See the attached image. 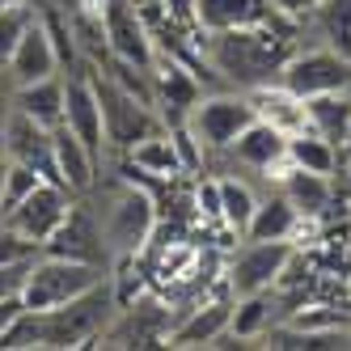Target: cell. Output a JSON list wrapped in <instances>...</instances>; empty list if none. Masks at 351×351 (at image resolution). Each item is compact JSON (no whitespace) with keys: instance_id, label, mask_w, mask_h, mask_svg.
<instances>
[{"instance_id":"cell-1","label":"cell","mask_w":351,"mask_h":351,"mask_svg":"<svg viewBox=\"0 0 351 351\" xmlns=\"http://www.w3.org/2000/svg\"><path fill=\"white\" fill-rule=\"evenodd\" d=\"M204 60L212 72H220L224 81H233L241 89H258L280 77V68L292 60L296 43L288 30L275 26H245V30H216L199 43Z\"/></svg>"},{"instance_id":"cell-2","label":"cell","mask_w":351,"mask_h":351,"mask_svg":"<svg viewBox=\"0 0 351 351\" xmlns=\"http://www.w3.org/2000/svg\"><path fill=\"white\" fill-rule=\"evenodd\" d=\"M114 313H119L114 288L102 280L97 288H89L81 296L64 300V305L38 313L43 317V347H93Z\"/></svg>"},{"instance_id":"cell-3","label":"cell","mask_w":351,"mask_h":351,"mask_svg":"<svg viewBox=\"0 0 351 351\" xmlns=\"http://www.w3.org/2000/svg\"><path fill=\"white\" fill-rule=\"evenodd\" d=\"M102 284V267L97 263H81V258H60V254H43L30 263L26 284H21V300L26 309H56L64 300L81 296L89 288Z\"/></svg>"},{"instance_id":"cell-4","label":"cell","mask_w":351,"mask_h":351,"mask_svg":"<svg viewBox=\"0 0 351 351\" xmlns=\"http://www.w3.org/2000/svg\"><path fill=\"white\" fill-rule=\"evenodd\" d=\"M93 89H97V102H102V128H106V144L132 153V148L148 136L165 132V119L140 102L136 93H128L119 81H110L106 72H93Z\"/></svg>"},{"instance_id":"cell-5","label":"cell","mask_w":351,"mask_h":351,"mask_svg":"<svg viewBox=\"0 0 351 351\" xmlns=\"http://www.w3.org/2000/svg\"><path fill=\"white\" fill-rule=\"evenodd\" d=\"M280 85L296 97H317V93H351V60L335 47L317 51H292V60L280 68Z\"/></svg>"},{"instance_id":"cell-6","label":"cell","mask_w":351,"mask_h":351,"mask_svg":"<svg viewBox=\"0 0 351 351\" xmlns=\"http://www.w3.org/2000/svg\"><path fill=\"white\" fill-rule=\"evenodd\" d=\"M254 106L250 97H237V93H216V97H199V106L191 110L186 128L195 132V140L220 153V148H233V140L254 123Z\"/></svg>"},{"instance_id":"cell-7","label":"cell","mask_w":351,"mask_h":351,"mask_svg":"<svg viewBox=\"0 0 351 351\" xmlns=\"http://www.w3.org/2000/svg\"><path fill=\"white\" fill-rule=\"evenodd\" d=\"M245 26H275L288 30L296 21L275 9V0H195V30L216 34V30H245Z\"/></svg>"},{"instance_id":"cell-8","label":"cell","mask_w":351,"mask_h":351,"mask_svg":"<svg viewBox=\"0 0 351 351\" xmlns=\"http://www.w3.org/2000/svg\"><path fill=\"white\" fill-rule=\"evenodd\" d=\"M292 241H245L237 250V258L229 263L224 280H229L233 296H250V292H271L280 280L284 263L292 258Z\"/></svg>"},{"instance_id":"cell-9","label":"cell","mask_w":351,"mask_h":351,"mask_svg":"<svg viewBox=\"0 0 351 351\" xmlns=\"http://www.w3.org/2000/svg\"><path fill=\"white\" fill-rule=\"evenodd\" d=\"M68 186H60V182H38L26 199H21V204L5 216V224L13 233H21L26 241H34L38 250H43V241L51 237L60 224H64V216H68Z\"/></svg>"},{"instance_id":"cell-10","label":"cell","mask_w":351,"mask_h":351,"mask_svg":"<svg viewBox=\"0 0 351 351\" xmlns=\"http://www.w3.org/2000/svg\"><path fill=\"white\" fill-rule=\"evenodd\" d=\"M153 97H157V114L169 123H186L191 110L199 106V97H204V89H199V72H191L182 60L173 56H153Z\"/></svg>"},{"instance_id":"cell-11","label":"cell","mask_w":351,"mask_h":351,"mask_svg":"<svg viewBox=\"0 0 351 351\" xmlns=\"http://www.w3.org/2000/svg\"><path fill=\"white\" fill-rule=\"evenodd\" d=\"M102 17H106V43L114 60H128L136 68H153V34H148L144 17L128 5V0H102Z\"/></svg>"},{"instance_id":"cell-12","label":"cell","mask_w":351,"mask_h":351,"mask_svg":"<svg viewBox=\"0 0 351 351\" xmlns=\"http://www.w3.org/2000/svg\"><path fill=\"white\" fill-rule=\"evenodd\" d=\"M5 157L30 165V169H38L47 182H60L56 148H51V128L34 123L30 114H21L17 106H13V119H9V128H5ZM60 186H64V182H60Z\"/></svg>"},{"instance_id":"cell-13","label":"cell","mask_w":351,"mask_h":351,"mask_svg":"<svg viewBox=\"0 0 351 351\" xmlns=\"http://www.w3.org/2000/svg\"><path fill=\"white\" fill-rule=\"evenodd\" d=\"M64 123L77 140L89 148L93 157H102L106 148V128H102V102H97V89H93V77L77 72V77L64 81Z\"/></svg>"},{"instance_id":"cell-14","label":"cell","mask_w":351,"mask_h":351,"mask_svg":"<svg viewBox=\"0 0 351 351\" xmlns=\"http://www.w3.org/2000/svg\"><path fill=\"white\" fill-rule=\"evenodd\" d=\"M157 229V208H153V199H148L144 191H128L119 199V204L110 208V220H106V237L110 245L119 250L123 258H132L136 250L153 237Z\"/></svg>"},{"instance_id":"cell-15","label":"cell","mask_w":351,"mask_h":351,"mask_svg":"<svg viewBox=\"0 0 351 351\" xmlns=\"http://www.w3.org/2000/svg\"><path fill=\"white\" fill-rule=\"evenodd\" d=\"M229 322H233V288L224 296L199 300V305L165 335V343L169 347H216L224 335H229Z\"/></svg>"},{"instance_id":"cell-16","label":"cell","mask_w":351,"mask_h":351,"mask_svg":"<svg viewBox=\"0 0 351 351\" xmlns=\"http://www.w3.org/2000/svg\"><path fill=\"white\" fill-rule=\"evenodd\" d=\"M56 68H60L56 38H51L43 17H30V26L21 30L17 51L9 60V81L13 85H30V81H43V77H56Z\"/></svg>"},{"instance_id":"cell-17","label":"cell","mask_w":351,"mask_h":351,"mask_svg":"<svg viewBox=\"0 0 351 351\" xmlns=\"http://www.w3.org/2000/svg\"><path fill=\"white\" fill-rule=\"evenodd\" d=\"M43 254H60V258H81L102 267V233L85 208H68L64 224L43 241Z\"/></svg>"},{"instance_id":"cell-18","label":"cell","mask_w":351,"mask_h":351,"mask_svg":"<svg viewBox=\"0 0 351 351\" xmlns=\"http://www.w3.org/2000/svg\"><path fill=\"white\" fill-rule=\"evenodd\" d=\"M250 106H254V114L263 123H271V128H280L284 136H296V132H309V119H305V97H296L292 89L284 85H258L250 89Z\"/></svg>"},{"instance_id":"cell-19","label":"cell","mask_w":351,"mask_h":351,"mask_svg":"<svg viewBox=\"0 0 351 351\" xmlns=\"http://www.w3.org/2000/svg\"><path fill=\"white\" fill-rule=\"evenodd\" d=\"M233 153H237V161H245L250 169H284L288 165V136L280 132V128H271V123H263V119H254L250 128L233 140ZM280 178V173H275Z\"/></svg>"},{"instance_id":"cell-20","label":"cell","mask_w":351,"mask_h":351,"mask_svg":"<svg viewBox=\"0 0 351 351\" xmlns=\"http://www.w3.org/2000/svg\"><path fill=\"white\" fill-rule=\"evenodd\" d=\"M280 191L292 199L300 220H322L326 208H330V178H326V173H313V169H300L292 161L280 169Z\"/></svg>"},{"instance_id":"cell-21","label":"cell","mask_w":351,"mask_h":351,"mask_svg":"<svg viewBox=\"0 0 351 351\" xmlns=\"http://www.w3.org/2000/svg\"><path fill=\"white\" fill-rule=\"evenodd\" d=\"M296 229H300V212L280 191V195H267L254 204V216L245 224V241H292Z\"/></svg>"},{"instance_id":"cell-22","label":"cell","mask_w":351,"mask_h":351,"mask_svg":"<svg viewBox=\"0 0 351 351\" xmlns=\"http://www.w3.org/2000/svg\"><path fill=\"white\" fill-rule=\"evenodd\" d=\"M51 148H56V169H60V182H64L68 191H89L97 157H93L89 148L77 140V132H72L68 123H56V128H51Z\"/></svg>"},{"instance_id":"cell-23","label":"cell","mask_w":351,"mask_h":351,"mask_svg":"<svg viewBox=\"0 0 351 351\" xmlns=\"http://www.w3.org/2000/svg\"><path fill=\"white\" fill-rule=\"evenodd\" d=\"M13 106L21 114H30L43 128H56L64 123V81L60 77H43L30 85H13Z\"/></svg>"},{"instance_id":"cell-24","label":"cell","mask_w":351,"mask_h":351,"mask_svg":"<svg viewBox=\"0 0 351 351\" xmlns=\"http://www.w3.org/2000/svg\"><path fill=\"white\" fill-rule=\"evenodd\" d=\"M305 119H309V132H317L322 140H330L335 148H343L347 128H351V93L305 97Z\"/></svg>"},{"instance_id":"cell-25","label":"cell","mask_w":351,"mask_h":351,"mask_svg":"<svg viewBox=\"0 0 351 351\" xmlns=\"http://www.w3.org/2000/svg\"><path fill=\"white\" fill-rule=\"evenodd\" d=\"M128 157H132V169L153 173V178H161V182H173L182 173V161H178V148H173V140H169V128L157 132V136H148V140H140Z\"/></svg>"},{"instance_id":"cell-26","label":"cell","mask_w":351,"mask_h":351,"mask_svg":"<svg viewBox=\"0 0 351 351\" xmlns=\"http://www.w3.org/2000/svg\"><path fill=\"white\" fill-rule=\"evenodd\" d=\"M288 161L330 178V173L339 169V148L330 140H322L317 132H296V136H288Z\"/></svg>"},{"instance_id":"cell-27","label":"cell","mask_w":351,"mask_h":351,"mask_svg":"<svg viewBox=\"0 0 351 351\" xmlns=\"http://www.w3.org/2000/svg\"><path fill=\"white\" fill-rule=\"evenodd\" d=\"M271 330V292H250L233 300V322H229V335L237 339H258Z\"/></svg>"},{"instance_id":"cell-28","label":"cell","mask_w":351,"mask_h":351,"mask_svg":"<svg viewBox=\"0 0 351 351\" xmlns=\"http://www.w3.org/2000/svg\"><path fill=\"white\" fill-rule=\"evenodd\" d=\"M254 191H250L245 182H233V178H220V220H224V229L245 237V224L250 216H254Z\"/></svg>"},{"instance_id":"cell-29","label":"cell","mask_w":351,"mask_h":351,"mask_svg":"<svg viewBox=\"0 0 351 351\" xmlns=\"http://www.w3.org/2000/svg\"><path fill=\"white\" fill-rule=\"evenodd\" d=\"M313 17H317L326 43L351 60V0H322L313 9Z\"/></svg>"},{"instance_id":"cell-30","label":"cell","mask_w":351,"mask_h":351,"mask_svg":"<svg viewBox=\"0 0 351 351\" xmlns=\"http://www.w3.org/2000/svg\"><path fill=\"white\" fill-rule=\"evenodd\" d=\"M38 182H43L38 169H30V165H21V161H9V157H5V182H0V220H5Z\"/></svg>"},{"instance_id":"cell-31","label":"cell","mask_w":351,"mask_h":351,"mask_svg":"<svg viewBox=\"0 0 351 351\" xmlns=\"http://www.w3.org/2000/svg\"><path fill=\"white\" fill-rule=\"evenodd\" d=\"M30 17H34L30 5H5V9H0V72H9V60L17 51V38H21V30L30 26Z\"/></svg>"},{"instance_id":"cell-32","label":"cell","mask_w":351,"mask_h":351,"mask_svg":"<svg viewBox=\"0 0 351 351\" xmlns=\"http://www.w3.org/2000/svg\"><path fill=\"white\" fill-rule=\"evenodd\" d=\"M169 140L178 148V161H182V173H199L204 169V144L195 140V132L186 123H169Z\"/></svg>"},{"instance_id":"cell-33","label":"cell","mask_w":351,"mask_h":351,"mask_svg":"<svg viewBox=\"0 0 351 351\" xmlns=\"http://www.w3.org/2000/svg\"><path fill=\"white\" fill-rule=\"evenodd\" d=\"M43 254V250L34 241H26L21 233H13L5 220H0V267H9V263H21V258H34Z\"/></svg>"},{"instance_id":"cell-34","label":"cell","mask_w":351,"mask_h":351,"mask_svg":"<svg viewBox=\"0 0 351 351\" xmlns=\"http://www.w3.org/2000/svg\"><path fill=\"white\" fill-rule=\"evenodd\" d=\"M195 212L204 216V224H220V229H224V220H220V182L204 178L195 186Z\"/></svg>"},{"instance_id":"cell-35","label":"cell","mask_w":351,"mask_h":351,"mask_svg":"<svg viewBox=\"0 0 351 351\" xmlns=\"http://www.w3.org/2000/svg\"><path fill=\"white\" fill-rule=\"evenodd\" d=\"M13 119V81L9 72H0V153H5V128Z\"/></svg>"},{"instance_id":"cell-36","label":"cell","mask_w":351,"mask_h":351,"mask_svg":"<svg viewBox=\"0 0 351 351\" xmlns=\"http://www.w3.org/2000/svg\"><path fill=\"white\" fill-rule=\"evenodd\" d=\"M322 5V0H275V9H280V13H288L292 21H300V17H309L313 9Z\"/></svg>"},{"instance_id":"cell-37","label":"cell","mask_w":351,"mask_h":351,"mask_svg":"<svg viewBox=\"0 0 351 351\" xmlns=\"http://www.w3.org/2000/svg\"><path fill=\"white\" fill-rule=\"evenodd\" d=\"M169 21H182V26H195V0H165Z\"/></svg>"},{"instance_id":"cell-38","label":"cell","mask_w":351,"mask_h":351,"mask_svg":"<svg viewBox=\"0 0 351 351\" xmlns=\"http://www.w3.org/2000/svg\"><path fill=\"white\" fill-rule=\"evenodd\" d=\"M21 309H26V300H21V292H13V296H5V300H0V330H5V326L21 313Z\"/></svg>"},{"instance_id":"cell-39","label":"cell","mask_w":351,"mask_h":351,"mask_svg":"<svg viewBox=\"0 0 351 351\" xmlns=\"http://www.w3.org/2000/svg\"><path fill=\"white\" fill-rule=\"evenodd\" d=\"M56 5H60V9H68V13H72V9H77V5H85V0H56Z\"/></svg>"},{"instance_id":"cell-40","label":"cell","mask_w":351,"mask_h":351,"mask_svg":"<svg viewBox=\"0 0 351 351\" xmlns=\"http://www.w3.org/2000/svg\"><path fill=\"white\" fill-rule=\"evenodd\" d=\"M343 153L351 157V128H347V140H343Z\"/></svg>"},{"instance_id":"cell-41","label":"cell","mask_w":351,"mask_h":351,"mask_svg":"<svg viewBox=\"0 0 351 351\" xmlns=\"http://www.w3.org/2000/svg\"><path fill=\"white\" fill-rule=\"evenodd\" d=\"M5 5H26V0H0V9H5Z\"/></svg>"},{"instance_id":"cell-42","label":"cell","mask_w":351,"mask_h":351,"mask_svg":"<svg viewBox=\"0 0 351 351\" xmlns=\"http://www.w3.org/2000/svg\"><path fill=\"white\" fill-rule=\"evenodd\" d=\"M0 182H5V153H0Z\"/></svg>"}]
</instances>
